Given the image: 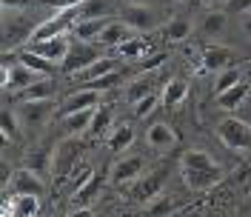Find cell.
<instances>
[{
    "label": "cell",
    "mask_w": 251,
    "mask_h": 217,
    "mask_svg": "<svg viewBox=\"0 0 251 217\" xmlns=\"http://www.w3.org/2000/svg\"><path fill=\"white\" fill-rule=\"evenodd\" d=\"M243 29H246V34L251 37V12L249 15H243Z\"/></svg>",
    "instance_id": "obj_43"
},
{
    "label": "cell",
    "mask_w": 251,
    "mask_h": 217,
    "mask_svg": "<svg viewBox=\"0 0 251 217\" xmlns=\"http://www.w3.org/2000/svg\"><path fill=\"white\" fill-rule=\"evenodd\" d=\"M43 191V180L37 177V171L20 169L15 174V194H40Z\"/></svg>",
    "instance_id": "obj_19"
},
{
    "label": "cell",
    "mask_w": 251,
    "mask_h": 217,
    "mask_svg": "<svg viewBox=\"0 0 251 217\" xmlns=\"http://www.w3.org/2000/svg\"><path fill=\"white\" fill-rule=\"evenodd\" d=\"M228 23V15L226 12H211V15L203 20V34H220Z\"/></svg>",
    "instance_id": "obj_33"
},
{
    "label": "cell",
    "mask_w": 251,
    "mask_h": 217,
    "mask_svg": "<svg viewBox=\"0 0 251 217\" xmlns=\"http://www.w3.org/2000/svg\"><path fill=\"white\" fill-rule=\"evenodd\" d=\"M97 108H86V111H75V114H66L63 117V129H66V135H83V132H89V126H92V117Z\"/></svg>",
    "instance_id": "obj_20"
},
{
    "label": "cell",
    "mask_w": 251,
    "mask_h": 217,
    "mask_svg": "<svg viewBox=\"0 0 251 217\" xmlns=\"http://www.w3.org/2000/svg\"><path fill=\"white\" fill-rule=\"evenodd\" d=\"M40 23H43V20L31 17L29 12H23V15H17V17L6 15V23H3V49L12 52V49H15L17 43H23V40L29 43Z\"/></svg>",
    "instance_id": "obj_1"
},
{
    "label": "cell",
    "mask_w": 251,
    "mask_h": 217,
    "mask_svg": "<svg viewBox=\"0 0 251 217\" xmlns=\"http://www.w3.org/2000/svg\"><path fill=\"white\" fill-rule=\"evenodd\" d=\"M146 140H149V146H151V149H169V146L177 143V135H174L166 123H154V126H149Z\"/></svg>",
    "instance_id": "obj_21"
},
{
    "label": "cell",
    "mask_w": 251,
    "mask_h": 217,
    "mask_svg": "<svg viewBox=\"0 0 251 217\" xmlns=\"http://www.w3.org/2000/svg\"><path fill=\"white\" fill-rule=\"evenodd\" d=\"M183 169H211V166H217L214 160H211V155L208 152H200V149H188V152H183Z\"/></svg>",
    "instance_id": "obj_29"
},
{
    "label": "cell",
    "mask_w": 251,
    "mask_h": 217,
    "mask_svg": "<svg viewBox=\"0 0 251 217\" xmlns=\"http://www.w3.org/2000/svg\"><path fill=\"white\" fill-rule=\"evenodd\" d=\"M163 34H166V40H186L191 34V20L188 17H174V20L166 23Z\"/></svg>",
    "instance_id": "obj_30"
},
{
    "label": "cell",
    "mask_w": 251,
    "mask_h": 217,
    "mask_svg": "<svg viewBox=\"0 0 251 217\" xmlns=\"http://www.w3.org/2000/svg\"><path fill=\"white\" fill-rule=\"evenodd\" d=\"M15 60L23 63L26 69H31V72H34V75H40V78H51V72H54V63H49L46 57L34 54L31 49H17V52H15Z\"/></svg>",
    "instance_id": "obj_15"
},
{
    "label": "cell",
    "mask_w": 251,
    "mask_h": 217,
    "mask_svg": "<svg viewBox=\"0 0 251 217\" xmlns=\"http://www.w3.org/2000/svg\"><path fill=\"white\" fill-rule=\"evenodd\" d=\"M120 80H123V75H120V72H111V75H106V78L92 80V83H83V86H86V89H94V92H106V89L120 86Z\"/></svg>",
    "instance_id": "obj_34"
},
{
    "label": "cell",
    "mask_w": 251,
    "mask_h": 217,
    "mask_svg": "<svg viewBox=\"0 0 251 217\" xmlns=\"http://www.w3.org/2000/svg\"><path fill=\"white\" fill-rule=\"evenodd\" d=\"M246 97H249V86H246V83H240V86H234V89H228L226 94H220L217 103L223 108H237Z\"/></svg>",
    "instance_id": "obj_32"
},
{
    "label": "cell",
    "mask_w": 251,
    "mask_h": 217,
    "mask_svg": "<svg viewBox=\"0 0 251 217\" xmlns=\"http://www.w3.org/2000/svg\"><path fill=\"white\" fill-rule=\"evenodd\" d=\"M0 3H3V12H6V15H12V12H20V9H29V6H34V3H37V0H0Z\"/></svg>",
    "instance_id": "obj_40"
},
{
    "label": "cell",
    "mask_w": 251,
    "mask_h": 217,
    "mask_svg": "<svg viewBox=\"0 0 251 217\" xmlns=\"http://www.w3.org/2000/svg\"><path fill=\"white\" fill-rule=\"evenodd\" d=\"M251 0H228L226 3V15H249Z\"/></svg>",
    "instance_id": "obj_38"
},
{
    "label": "cell",
    "mask_w": 251,
    "mask_h": 217,
    "mask_svg": "<svg viewBox=\"0 0 251 217\" xmlns=\"http://www.w3.org/2000/svg\"><path fill=\"white\" fill-rule=\"evenodd\" d=\"M154 108H157V94H151V97H146V100H140V103L134 106V114H137V117H149Z\"/></svg>",
    "instance_id": "obj_39"
},
{
    "label": "cell",
    "mask_w": 251,
    "mask_h": 217,
    "mask_svg": "<svg viewBox=\"0 0 251 217\" xmlns=\"http://www.w3.org/2000/svg\"><path fill=\"white\" fill-rule=\"evenodd\" d=\"M26 49H31L34 54H40V57H46L49 63H60L66 60V54H69V49H72V43H69V34H63V37H54V40H43V43H29Z\"/></svg>",
    "instance_id": "obj_7"
},
{
    "label": "cell",
    "mask_w": 251,
    "mask_h": 217,
    "mask_svg": "<svg viewBox=\"0 0 251 217\" xmlns=\"http://www.w3.org/2000/svg\"><path fill=\"white\" fill-rule=\"evenodd\" d=\"M180 3H197V0H180Z\"/></svg>",
    "instance_id": "obj_45"
},
{
    "label": "cell",
    "mask_w": 251,
    "mask_h": 217,
    "mask_svg": "<svg viewBox=\"0 0 251 217\" xmlns=\"http://www.w3.org/2000/svg\"><path fill=\"white\" fill-rule=\"evenodd\" d=\"M200 60H203V72H226L234 66V52L226 46H205Z\"/></svg>",
    "instance_id": "obj_9"
},
{
    "label": "cell",
    "mask_w": 251,
    "mask_h": 217,
    "mask_svg": "<svg viewBox=\"0 0 251 217\" xmlns=\"http://www.w3.org/2000/svg\"><path fill=\"white\" fill-rule=\"evenodd\" d=\"M243 83V69L240 66H231V69H226V72H220L217 75V83H214V92L220 94H226L228 89H234V86H240Z\"/></svg>",
    "instance_id": "obj_28"
},
{
    "label": "cell",
    "mask_w": 251,
    "mask_h": 217,
    "mask_svg": "<svg viewBox=\"0 0 251 217\" xmlns=\"http://www.w3.org/2000/svg\"><path fill=\"white\" fill-rule=\"evenodd\" d=\"M134 143V126L128 123H117V129L109 135V149L111 152H123Z\"/></svg>",
    "instance_id": "obj_26"
},
{
    "label": "cell",
    "mask_w": 251,
    "mask_h": 217,
    "mask_svg": "<svg viewBox=\"0 0 251 217\" xmlns=\"http://www.w3.org/2000/svg\"><path fill=\"white\" fill-rule=\"evenodd\" d=\"M146 49H149V43H146L140 34H137V37L126 40V43L117 49V52H120V57H126V60H140L143 54H146Z\"/></svg>",
    "instance_id": "obj_31"
},
{
    "label": "cell",
    "mask_w": 251,
    "mask_h": 217,
    "mask_svg": "<svg viewBox=\"0 0 251 217\" xmlns=\"http://www.w3.org/2000/svg\"><path fill=\"white\" fill-rule=\"evenodd\" d=\"M43 6H49V9H54V12H66V9H77V6H83L86 0H40Z\"/></svg>",
    "instance_id": "obj_37"
},
{
    "label": "cell",
    "mask_w": 251,
    "mask_h": 217,
    "mask_svg": "<svg viewBox=\"0 0 251 217\" xmlns=\"http://www.w3.org/2000/svg\"><path fill=\"white\" fill-rule=\"evenodd\" d=\"M177 212V200H174L172 194H160L157 200H151L146 209H143V217H172Z\"/></svg>",
    "instance_id": "obj_23"
},
{
    "label": "cell",
    "mask_w": 251,
    "mask_h": 217,
    "mask_svg": "<svg viewBox=\"0 0 251 217\" xmlns=\"http://www.w3.org/2000/svg\"><path fill=\"white\" fill-rule=\"evenodd\" d=\"M80 157H83V146H80L77 140H63L57 143V149L51 152V160H49V169L54 171V177H72L75 169L80 166Z\"/></svg>",
    "instance_id": "obj_2"
},
{
    "label": "cell",
    "mask_w": 251,
    "mask_h": 217,
    "mask_svg": "<svg viewBox=\"0 0 251 217\" xmlns=\"http://www.w3.org/2000/svg\"><path fill=\"white\" fill-rule=\"evenodd\" d=\"M217 137L234 149V152H249L251 149V126L246 120H237V117H226L217 123Z\"/></svg>",
    "instance_id": "obj_3"
},
{
    "label": "cell",
    "mask_w": 251,
    "mask_h": 217,
    "mask_svg": "<svg viewBox=\"0 0 251 217\" xmlns=\"http://www.w3.org/2000/svg\"><path fill=\"white\" fill-rule=\"evenodd\" d=\"M17 117H20L23 126H31V129L43 126L49 117V100L46 103H20V114Z\"/></svg>",
    "instance_id": "obj_17"
},
{
    "label": "cell",
    "mask_w": 251,
    "mask_h": 217,
    "mask_svg": "<svg viewBox=\"0 0 251 217\" xmlns=\"http://www.w3.org/2000/svg\"><path fill=\"white\" fill-rule=\"evenodd\" d=\"M103 189V174H92V180L86 183V186H80L75 194H72V200H75V206L77 209H89V203L97 197V191Z\"/></svg>",
    "instance_id": "obj_22"
},
{
    "label": "cell",
    "mask_w": 251,
    "mask_h": 217,
    "mask_svg": "<svg viewBox=\"0 0 251 217\" xmlns=\"http://www.w3.org/2000/svg\"><path fill=\"white\" fill-rule=\"evenodd\" d=\"M109 23H111V17H97V20L80 17L77 23H75V29H72V34H75L77 40H83V43H89V40H97V37L106 31Z\"/></svg>",
    "instance_id": "obj_14"
},
{
    "label": "cell",
    "mask_w": 251,
    "mask_h": 217,
    "mask_svg": "<svg viewBox=\"0 0 251 217\" xmlns=\"http://www.w3.org/2000/svg\"><path fill=\"white\" fill-rule=\"evenodd\" d=\"M17 120H20V117H15V111H12V108H6V111H3V140H6V143L15 137Z\"/></svg>",
    "instance_id": "obj_36"
},
{
    "label": "cell",
    "mask_w": 251,
    "mask_h": 217,
    "mask_svg": "<svg viewBox=\"0 0 251 217\" xmlns=\"http://www.w3.org/2000/svg\"><path fill=\"white\" fill-rule=\"evenodd\" d=\"M83 17H89V20H97V17H106L109 12V6H106V0H86L83 6Z\"/></svg>",
    "instance_id": "obj_35"
},
{
    "label": "cell",
    "mask_w": 251,
    "mask_h": 217,
    "mask_svg": "<svg viewBox=\"0 0 251 217\" xmlns=\"http://www.w3.org/2000/svg\"><path fill=\"white\" fill-rule=\"evenodd\" d=\"M131 37H137V34H134V29H131L128 23H123V20H111L109 26H106V31L97 37V43H100V46L120 49L126 40H131Z\"/></svg>",
    "instance_id": "obj_13"
},
{
    "label": "cell",
    "mask_w": 251,
    "mask_h": 217,
    "mask_svg": "<svg viewBox=\"0 0 251 217\" xmlns=\"http://www.w3.org/2000/svg\"><path fill=\"white\" fill-rule=\"evenodd\" d=\"M69 217H94V215H92V209H75Z\"/></svg>",
    "instance_id": "obj_42"
},
{
    "label": "cell",
    "mask_w": 251,
    "mask_h": 217,
    "mask_svg": "<svg viewBox=\"0 0 251 217\" xmlns=\"http://www.w3.org/2000/svg\"><path fill=\"white\" fill-rule=\"evenodd\" d=\"M54 92H57V83L51 78H37L29 89H23L17 94V100L20 103H46V100L54 97Z\"/></svg>",
    "instance_id": "obj_12"
},
{
    "label": "cell",
    "mask_w": 251,
    "mask_h": 217,
    "mask_svg": "<svg viewBox=\"0 0 251 217\" xmlns=\"http://www.w3.org/2000/svg\"><path fill=\"white\" fill-rule=\"evenodd\" d=\"M249 72H251V63H249Z\"/></svg>",
    "instance_id": "obj_46"
},
{
    "label": "cell",
    "mask_w": 251,
    "mask_h": 217,
    "mask_svg": "<svg viewBox=\"0 0 251 217\" xmlns=\"http://www.w3.org/2000/svg\"><path fill=\"white\" fill-rule=\"evenodd\" d=\"M220 166H211V169H183V180L191 191H205L214 183H220Z\"/></svg>",
    "instance_id": "obj_10"
},
{
    "label": "cell",
    "mask_w": 251,
    "mask_h": 217,
    "mask_svg": "<svg viewBox=\"0 0 251 217\" xmlns=\"http://www.w3.org/2000/svg\"><path fill=\"white\" fill-rule=\"evenodd\" d=\"M128 6H149V0H126Z\"/></svg>",
    "instance_id": "obj_44"
},
{
    "label": "cell",
    "mask_w": 251,
    "mask_h": 217,
    "mask_svg": "<svg viewBox=\"0 0 251 217\" xmlns=\"http://www.w3.org/2000/svg\"><path fill=\"white\" fill-rule=\"evenodd\" d=\"M111 129V108L109 106H97V111H94L92 117V126H89V137H103L106 132Z\"/></svg>",
    "instance_id": "obj_27"
},
{
    "label": "cell",
    "mask_w": 251,
    "mask_h": 217,
    "mask_svg": "<svg viewBox=\"0 0 251 217\" xmlns=\"http://www.w3.org/2000/svg\"><path fill=\"white\" fill-rule=\"evenodd\" d=\"M120 20L128 23L134 31H149V29L157 26V12L151 9V6H126Z\"/></svg>",
    "instance_id": "obj_8"
},
{
    "label": "cell",
    "mask_w": 251,
    "mask_h": 217,
    "mask_svg": "<svg viewBox=\"0 0 251 217\" xmlns=\"http://www.w3.org/2000/svg\"><path fill=\"white\" fill-rule=\"evenodd\" d=\"M100 60V54H97V49L89 46V43H83V40H75L72 49H69V54H66V60H63V72L66 75H83L89 66Z\"/></svg>",
    "instance_id": "obj_5"
},
{
    "label": "cell",
    "mask_w": 251,
    "mask_h": 217,
    "mask_svg": "<svg viewBox=\"0 0 251 217\" xmlns=\"http://www.w3.org/2000/svg\"><path fill=\"white\" fill-rule=\"evenodd\" d=\"M143 157L140 155H128V157H120L111 169V183L123 186V183H134L137 177H143Z\"/></svg>",
    "instance_id": "obj_6"
},
{
    "label": "cell",
    "mask_w": 251,
    "mask_h": 217,
    "mask_svg": "<svg viewBox=\"0 0 251 217\" xmlns=\"http://www.w3.org/2000/svg\"><path fill=\"white\" fill-rule=\"evenodd\" d=\"M100 106V92H94V89H77V92H72L66 97V103H63V117L66 114H75V111H86V108H97Z\"/></svg>",
    "instance_id": "obj_11"
},
{
    "label": "cell",
    "mask_w": 251,
    "mask_h": 217,
    "mask_svg": "<svg viewBox=\"0 0 251 217\" xmlns=\"http://www.w3.org/2000/svg\"><path fill=\"white\" fill-rule=\"evenodd\" d=\"M186 94H188L186 80H166L163 94H160V103H163V106H177V103H183Z\"/></svg>",
    "instance_id": "obj_24"
},
{
    "label": "cell",
    "mask_w": 251,
    "mask_h": 217,
    "mask_svg": "<svg viewBox=\"0 0 251 217\" xmlns=\"http://www.w3.org/2000/svg\"><path fill=\"white\" fill-rule=\"evenodd\" d=\"M166 171H154V174H146V177H137L131 189H128V194H126V200L131 203H149L157 200L160 194H163V186H166Z\"/></svg>",
    "instance_id": "obj_4"
},
{
    "label": "cell",
    "mask_w": 251,
    "mask_h": 217,
    "mask_svg": "<svg viewBox=\"0 0 251 217\" xmlns=\"http://www.w3.org/2000/svg\"><path fill=\"white\" fill-rule=\"evenodd\" d=\"M163 63H166V54H157V57H151V60H143V63H140V69H146V72H149V69H154V66H163Z\"/></svg>",
    "instance_id": "obj_41"
},
{
    "label": "cell",
    "mask_w": 251,
    "mask_h": 217,
    "mask_svg": "<svg viewBox=\"0 0 251 217\" xmlns=\"http://www.w3.org/2000/svg\"><path fill=\"white\" fill-rule=\"evenodd\" d=\"M111 72H117V60L114 57H100V60L94 63V66H89L83 75H77L83 83H92V80H100L106 78V75H111Z\"/></svg>",
    "instance_id": "obj_25"
},
{
    "label": "cell",
    "mask_w": 251,
    "mask_h": 217,
    "mask_svg": "<svg viewBox=\"0 0 251 217\" xmlns=\"http://www.w3.org/2000/svg\"><path fill=\"white\" fill-rule=\"evenodd\" d=\"M154 80H157V75H154V72H149V75H143V78L131 80V86L126 89V94H128V100H131V103L137 106L140 100H146V97H151V94H154V86H157Z\"/></svg>",
    "instance_id": "obj_18"
},
{
    "label": "cell",
    "mask_w": 251,
    "mask_h": 217,
    "mask_svg": "<svg viewBox=\"0 0 251 217\" xmlns=\"http://www.w3.org/2000/svg\"><path fill=\"white\" fill-rule=\"evenodd\" d=\"M37 209H40L37 194H15L12 206L6 209V217H37Z\"/></svg>",
    "instance_id": "obj_16"
}]
</instances>
